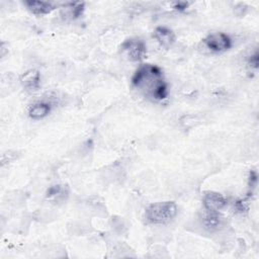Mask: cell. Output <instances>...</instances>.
I'll return each instance as SVG.
<instances>
[{
  "instance_id": "obj_1",
  "label": "cell",
  "mask_w": 259,
  "mask_h": 259,
  "mask_svg": "<svg viewBox=\"0 0 259 259\" xmlns=\"http://www.w3.org/2000/svg\"><path fill=\"white\" fill-rule=\"evenodd\" d=\"M132 85L146 97L161 101L168 96V85L162 70L152 64L141 65L132 78Z\"/></svg>"
},
{
  "instance_id": "obj_2",
  "label": "cell",
  "mask_w": 259,
  "mask_h": 259,
  "mask_svg": "<svg viewBox=\"0 0 259 259\" xmlns=\"http://www.w3.org/2000/svg\"><path fill=\"white\" fill-rule=\"evenodd\" d=\"M178 212L174 201H158L151 203L145 210V218L148 223L164 225L170 223Z\"/></svg>"
},
{
  "instance_id": "obj_3",
  "label": "cell",
  "mask_w": 259,
  "mask_h": 259,
  "mask_svg": "<svg viewBox=\"0 0 259 259\" xmlns=\"http://www.w3.org/2000/svg\"><path fill=\"white\" fill-rule=\"evenodd\" d=\"M201 45L210 54H221L232 47V38L225 32H212L201 40Z\"/></svg>"
},
{
  "instance_id": "obj_4",
  "label": "cell",
  "mask_w": 259,
  "mask_h": 259,
  "mask_svg": "<svg viewBox=\"0 0 259 259\" xmlns=\"http://www.w3.org/2000/svg\"><path fill=\"white\" fill-rule=\"evenodd\" d=\"M121 52L125 54L130 61L140 62L146 57L147 46L143 39L139 37H131L122 42Z\"/></svg>"
},
{
  "instance_id": "obj_5",
  "label": "cell",
  "mask_w": 259,
  "mask_h": 259,
  "mask_svg": "<svg viewBox=\"0 0 259 259\" xmlns=\"http://www.w3.org/2000/svg\"><path fill=\"white\" fill-rule=\"evenodd\" d=\"M202 203L204 210L220 211L227 205L228 201L223 194L214 191H209L203 195Z\"/></svg>"
},
{
  "instance_id": "obj_6",
  "label": "cell",
  "mask_w": 259,
  "mask_h": 259,
  "mask_svg": "<svg viewBox=\"0 0 259 259\" xmlns=\"http://www.w3.org/2000/svg\"><path fill=\"white\" fill-rule=\"evenodd\" d=\"M154 37L165 49L171 48L176 40L174 31L166 26L156 27L154 30Z\"/></svg>"
},
{
  "instance_id": "obj_7",
  "label": "cell",
  "mask_w": 259,
  "mask_h": 259,
  "mask_svg": "<svg viewBox=\"0 0 259 259\" xmlns=\"http://www.w3.org/2000/svg\"><path fill=\"white\" fill-rule=\"evenodd\" d=\"M20 82L25 90L36 91L40 85V74L37 70H28L21 76Z\"/></svg>"
},
{
  "instance_id": "obj_8",
  "label": "cell",
  "mask_w": 259,
  "mask_h": 259,
  "mask_svg": "<svg viewBox=\"0 0 259 259\" xmlns=\"http://www.w3.org/2000/svg\"><path fill=\"white\" fill-rule=\"evenodd\" d=\"M24 4L26 5L27 9L35 15L49 14L54 10V6L50 2H46V1L29 0V1H25Z\"/></svg>"
},
{
  "instance_id": "obj_9",
  "label": "cell",
  "mask_w": 259,
  "mask_h": 259,
  "mask_svg": "<svg viewBox=\"0 0 259 259\" xmlns=\"http://www.w3.org/2000/svg\"><path fill=\"white\" fill-rule=\"evenodd\" d=\"M51 112V104L48 102H36L28 109V116L32 119H41Z\"/></svg>"
},
{
  "instance_id": "obj_10",
  "label": "cell",
  "mask_w": 259,
  "mask_h": 259,
  "mask_svg": "<svg viewBox=\"0 0 259 259\" xmlns=\"http://www.w3.org/2000/svg\"><path fill=\"white\" fill-rule=\"evenodd\" d=\"M221 223H222V218L219 211L205 210V214L203 217L204 228L208 230H214L221 226Z\"/></svg>"
},
{
  "instance_id": "obj_11",
  "label": "cell",
  "mask_w": 259,
  "mask_h": 259,
  "mask_svg": "<svg viewBox=\"0 0 259 259\" xmlns=\"http://www.w3.org/2000/svg\"><path fill=\"white\" fill-rule=\"evenodd\" d=\"M84 10V3L83 2H74L69 3L66 5L65 8V17H69L71 19L78 18Z\"/></svg>"
},
{
  "instance_id": "obj_12",
  "label": "cell",
  "mask_w": 259,
  "mask_h": 259,
  "mask_svg": "<svg viewBox=\"0 0 259 259\" xmlns=\"http://www.w3.org/2000/svg\"><path fill=\"white\" fill-rule=\"evenodd\" d=\"M65 190L61 185H53L47 191V198H58L62 196L64 198Z\"/></svg>"
},
{
  "instance_id": "obj_13",
  "label": "cell",
  "mask_w": 259,
  "mask_h": 259,
  "mask_svg": "<svg viewBox=\"0 0 259 259\" xmlns=\"http://www.w3.org/2000/svg\"><path fill=\"white\" fill-rule=\"evenodd\" d=\"M249 64L251 67L257 69V67H258V52L257 51H255V53L250 56Z\"/></svg>"
},
{
  "instance_id": "obj_14",
  "label": "cell",
  "mask_w": 259,
  "mask_h": 259,
  "mask_svg": "<svg viewBox=\"0 0 259 259\" xmlns=\"http://www.w3.org/2000/svg\"><path fill=\"white\" fill-rule=\"evenodd\" d=\"M173 5H174V9H177V10H184L185 8H187V6H188V3H186V2H175V3H173Z\"/></svg>"
}]
</instances>
